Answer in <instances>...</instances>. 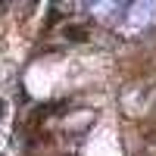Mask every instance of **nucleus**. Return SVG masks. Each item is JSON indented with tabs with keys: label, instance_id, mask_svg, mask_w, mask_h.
Wrapping results in <instances>:
<instances>
[{
	"label": "nucleus",
	"instance_id": "nucleus-1",
	"mask_svg": "<svg viewBox=\"0 0 156 156\" xmlns=\"http://www.w3.org/2000/svg\"><path fill=\"white\" fill-rule=\"evenodd\" d=\"M66 37L81 44V41H87V28H75V25H69V28H66Z\"/></svg>",
	"mask_w": 156,
	"mask_h": 156
}]
</instances>
